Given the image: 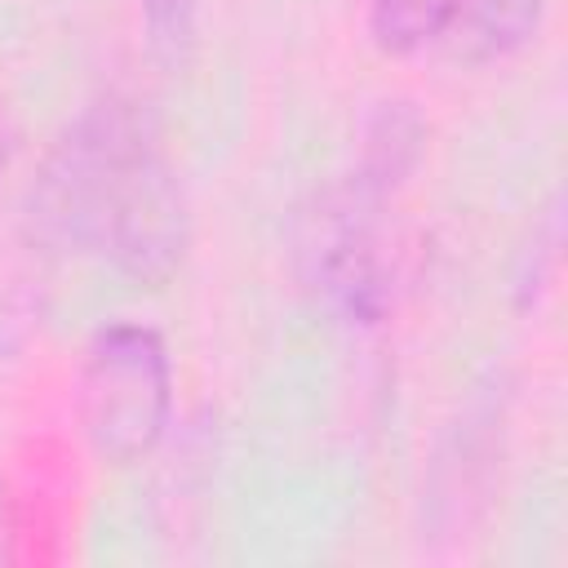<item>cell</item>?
Instances as JSON below:
<instances>
[{
	"instance_id": "cell-1",
	"label": "cell",
	"mask_w": 568,
	"mask_h": 568,
	"mask_svg": "<svg viewBox=\"0 0 568 568\" xmlns=\"http://www.w3.org/2000/svg\"><path fill=\"white\" fill-rule=\"evenodd\" d=\"M27 235L49 253L98 248L124 275L164 284L186 253V200L151 124L129 102L89 106L27 191Z\"/></svg>"
},
{
	"instance_id": "cell-6",
	"label": "cell",
	"mask_w": 568,
	"mask_h": 568,
	"mask_svg": "<svg viewBox=\"0 0 568 568\" xmlns=\"http://www.w3.org/2000/svg\"><path fill=\"white\" fill-rule=\"evenodd\" d=\"M453 0H373V36L390 53H408L439 36Z\"/></svg>"
},
{
	"instance_id": "cell-2",
	"label": "cell",
	"mask_w": 568,
	"mask_h": 568,
	"mask_svg": "<svg viewBox=\"0 0 568 568\" xmlns=\"http://www.w3.org/2000/svg\"><path fill=\"white\" fill-rule=\"evenodd\" d=\"M169 355L142 324H106L80 364V426L102 462L146 457L169 426Z\"/></svg>"
},
{
	"instance_id": "cell-4",
	"label": "cell",
	"mask_w": 568,
	"mask_h": 568,
	"mask_svg": "<svg viewBox=\"0 0 568 568\" xmlns=\"http://www.w3.org/2000/svg\"><path fill=\"white\" fill-rule=\"evenodd\" d=\"M44 257L49 248L36 244L27 231L0 244V359L13 355L44 320V297H49Z\"/></svg>"
},
{
	"instance_id": "cell-8",
	"label": "cell",
	"mask_w": 568,
	"mask_h": 568,
	"mask_svg": "<svg viewBox=\"0 0 568 568\" xmlns=\"http://www.w3.org/2000/svg\"><path fill=\"white\" fill-rule=\"evenodd\" d=\"M9 160H13V129H9V120H4V111H0V178H4Z\"/></svg>"
},
{
	"instance_id": "cell-5",
	"label": "cell",
	"mask_w": 568,
	"mask_h": 568,
	"mask_svg": "<svg viewBox=\"0 0 568 568\" xmlns=\"http://www.w3.org/2000/svg\"><path fill=\"white\" fill-rule=\"evenodd\" d=\"M422 120L408 102H382V111L373 115L368 133H364V155H359V178L355 191L377 200L386 195L395 182H404V173L417 164L422 155Z\"/></svg>"
},
{
	"instance_id": "cell-7",
	"label": "cell",
	"mask_w": 568,
	"mask_h": 568,
	"mask_svg": "<svg viewBox=\"0 0 568 568\" xmlns=\"http://www.w3.org/2000/svg\"><path fill=\"white\" fill-rule=\"evenodd\" d=\"M142 13H146V31H151V44L173 58L186 40H191V22H195V0H142Z\"/></svg>"
},
{
	"instance_id": "cell-3",
	"label": "cell",
	"mask_w": 568,
	"mask_h": 568,
	"mask_svg": "<svg viewBox=\"0 0 568 568\" xmlns=\"http://www.w3.org/2000/svg\"><path fill=\"white\" fill-rule=\"evenodd\" d=\"M546 18V0H453L439 44L453 62H497L524 49Z\"/></svg>"
}]
</instances>
